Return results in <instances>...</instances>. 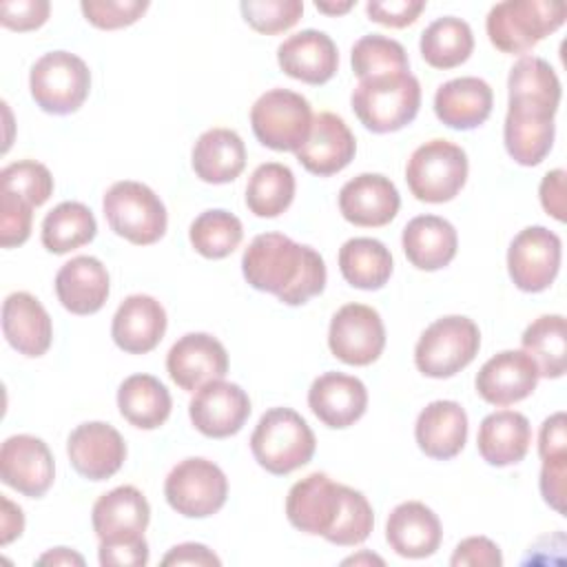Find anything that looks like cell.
I'll use <instances>...</instances> for the list:
<instances>
[{
  "label": "cell",
  "instance_id": "obj_39",
  "mask_svg": "<svg viewBox=\"0 0 567 567\" xmlns=\"http://www.w3.org/2000/svg\"><path fill=\"white\" fill-rule=\"evenodd\" d=\"M523 350L534 359L538 374L558 379L567 368V323L563 315H543L534 319L523 337Z\"/></svg>",
  "mask_w": 567,
  "mask_h": 567
},
{
  "label": "cell",
  "instance_id": "obj_18",
  "mask_svg": "<svg viewBox=\"0 0 567 567\" xmlns=\"http://www.w3.org/2000/svg\"><path fill=\"white\" fill-rule=\"evenodd\" d=\"M538 379V368L525 350H503L483 363L474 385L483 401L503 408L527 399Z\"/></svg>",
  "mask_w": 567,
  "mask_h": 567
},
{
  "label": "cell",
  "instance_id": "obj_47",
  "mask_svg": "<svg viewBox=\"0 0 567 567\" xmlns=\"http://www.w3.org/2000/svg\"><path fill=\"white\" fill-rule=\"evenodd\" d=\"M31 219H33V204L24 197L2 190L0 204V246L13 248L29 239L31 235Z\"/></svg>",
  "mask_w": 567,
  "mask_h": 567
},
{
  "label": "cell",
  "instance_id": "obj_30",
  "mask_svg": "<svg viewBox=\"0 0 567 567\" xmlns=\"http://www.w3.org/2000/svg\"><path fill=\"white\" fill-rule=\"evenodd\" d=\"M151 520L146 496L133 485H120L102 494L91 512L93 532L100 540L142 536Z\"/></svg>",
  "mask_w": 567,
  "mask_h": 567
},
{
  "label": "cell",
  "instance_id": "obj_24",
  "mask_svg": "<svg viewBox=\"0 0 567 567\" xmlns=\"http://www.w3.org/2000/svg\"><path fill=\"white\" fill-rule=\"evenodd\" d=\"M111 279L106 266L91 255H78L55 275L58 301L73 315H93L109 299Z\"/></svg>",
  "mask_w": 567,
  "mask_h": 567
},
{
  "label": "cell",
  "instance_id": "obj_23",
  "mask_svg": "<svg viewBox=\"0 0 567 567\" xmlns=\"http://www.w3.org/2000/svg\"><path fill=\"white\" fill-rule=\"evenodd\" d=\"M166 310L151 295L126 297L111 321L115 346L128 354H146L157 348L166 332Z\"/></svg>",
  "mask_w": 567,
  "mask_h": 567
},
{
  "label": "cell",
  "instance_id": "obj_54",
  "mask_svg": "<svg viewBox=\"0 0 567 567\" xmlns=\"http://www.w3.org/2000/svg\"><path fill=\"white\" fill-rule=\"evenodd\" d=\"M538 197L547 215H551L558 221H565V171L563 168H554L540 179Z\"/></svg>",
  "mask_w": 567,
  "mask_h": 567
},
{
  "label": "cell",
  "instance_id": "obj_55",
  "mask_svg": "<svg viewBox=\"0 0 567 567\" xmlns=\"http://www.w3.org/2000/svg\"><path fill=\"white\" fill-rule=\"evenodd\" d=\"M162 565H199V567H219L221 560L202 543H182L175 545L164 558Z\"/></svg>",
  "mask_w": 567,
  "mask_h": 567
},
{
  "label": "cell",
  "instance_id": "obj_20",
  "mask_svg": "<svg viewBox=\"0 0 567 567\" xmlns=\"http://www.w3.org/2000/svg\"><path fill=\"white\" fill-rule=\"evenodd\" d=\"M357 153V142L343 117L330 111H321L312 117L310 135L301 148L295 151L299 164L319 177L343 171Z\"/></svg>",
  "mask_w": 567,
  "mask_h": 567
},
{
  "label": "cell",
  "instance_id": "obj_8",
  "mask_svg": "<svg viewBox=\"0 0 567 567\" xmlns=\"http://www.w3.org/2000/svg\"><path fill=\"white\" fill-rule=\"evenodd\" d=\"M29 89L44 113L69 115L89 97L91 71L75 53L51 51L38 58L31 66Z\"/></svg>",
  "mask_w": 567,
  "mask_h": 567
},
{
  "label": "cell",
  "instance_id": "obj_27",
  "mask_svg": "<svg viewBox=\"0 0 567 567\" xmlns=\"http://www.w3.org/2000/svg\"><path fill=\"white\" fill-rule=\"evenodd\" d=\"M2 332L13 350L42 357L51 348L53 326L44 306L24 290L11 292L2 303Z\"/></svg>",
  "mask_w": 567,
  "mask_h": 567
},
{
  "label": "cell",
  "instance_id": "obj_12",
  "mask_svg": "<svg viewBox=\"0 0 567 567\" xmlns=\"http://www.w3.org/2000/svg\"><path fill=\"white\" fill-rule=\"evenodd\" d=\"M330 352L348 365H370L385 348L381 315L365 303L341 306L328 328Z\"/></svg>",
  "mask_w": 567,
  "mask_h": 567
},
{
  "label": "cell",
  "instance_id": "obj_13",
  "mask_svg": "<svg viewBox=\"0 0 567 567\" xmlns=\"http://www.w3.org/2000/svg\"><path fill=\"white\" fill-rule=\"evenodd\" d=\"M343 503V485L323 472H312L297 481L286 496V516L290 525L310 536H328Z\"/></svg>",
  "mask_w": 567,
  "mask_h": 567
},
{
  "label": "cell",
  "instance_id": "obj_3",
  "mask_svg": "<svg viewBox=\"0 0 567 567\" xmlns=\"http://www.w3.org/2000/svg\"><path fill=\"white\" fill-rule=\"evenodd\" d=\"M317 447L315 432L306 419L290 408H270L250 434L255 461L270 474L284 476L303 467Z\"/></svg>",
  "mask_w": 567,
  "mask_h": 567
},
{
  "label": "cell",
  "instance_id": "obj_5",
  "mask_svg": "<svg viewBox=\"0 0 567 567\" xmlns=\"http://www.w3.org/2000/svg\"><path fill=\"white\" fill-rule=\"evenodd\" d=\"M478 348V326L470 317L447 315L421 332L414 348V363L425 377L450 379L474 361Z\"/></svg>",
  "mask_w": 567,
  "mask_h": 567
},
{
  "label": "cell",
  "instance_id": "obj_25",
  "mask_svg": "<svg viewBox=\"0 0 567 567\" xmlns=\"http://www.w3.org/2000/svg\"><path fill=\"white\" fill-rule=\"evenodd\" d=\"M443 538L439 516L421 501L396 505L385 523V540L403 558L432 556Z\"/></svg>",
  "mask_w": 567,
  "mask_h": 567
},
{
  "label": "cell",
  "instance_id": "obj_58",
  "mask_svg": "<svg viewBox=\"0 0 567 567\" xmlns=\"http://www.w3.org/2000/svg\"><path fill=\"white\" fill-rule=\"evenodd\" d=\"M315 7H317L321 13L341 16V13H348V11L354 7V0H346V2H321V0H317Z\"/></svg>",
  "mask_w": 567,
  "mask_h": 567
},
{
  "label": "cell",
  "instance_id": "obj_46",
  "mask_svg": "<svg viewBox=\"0 0 567 567\" xmlns=\"http://www.w3.org/2000/svg\"><path fill=\"white\" fill-rule=\"evenodd\" d=\"M80 9L86 18L97 29H122L133 22H137L144 11L148 9L146 0H82Z\"/></svg>",
  "mask_w": 567,
  "mask_h": 567
},
{
  "label": "cell",
  "instance_id": "obj_53",
  "mask_svg": "<svg viewBox=\"0 0 567 567\" xmlns=\"http://www.w3.org/2000/svg\"><path fill=\"white\" fill-rule=\"evenodd\" d=\"M538 454L540 461L567 454V419L565 412L547 416L538 432Z\"/></svg>",
  "mask_w": 567,
  "mask_h": 567
},
{
  "label": "cell",
  "instance_id": "obj_56",
  "mask_svg": "<svg viewBox=\"0 0 567 567\" xmlns=\"http://www.w3.org/2000/svg\"><path fill=\"white\" fill-rule=\"evenodd\" d=\"M24 529V516L18 505H13L7 496H2V536L0 543L9 545Z\"/></svg>",
  "mask_w": 567,
  "mask_h": 567
},
{
  "label": "cell",
  "instance_id": "obj_35",
  "mask_svg": "<svg viewBox=\"0 0 567 567\" xmlns=\"http://www.w3.org/2000/svg\"><path fill=\"white\" fill-rule=\"evenodd\" d=\"M507 104L534 106L556 115L560 104V80L551 64L538 55H523L507 78Z\"/></svg>",
  "mask_w": 567,
  "mask_h": 567
},
{
  "label": "cell",
  "instance_id": "obj_59",
  "mask_svg": "<svg viewBox=\"0 0 567 567\" xmlns=\"http://www.w3.org/2000/svg\"><path fill=\"white\" fill-rule=\"evenodd\" d=\"M361 560H372V563H379V565H383V560H381V558H377V556H370V554H368V556H352V558H346V560H343V565H350V563H354V565H357V563H361Z\"/></svg>",
  "mask_w": 567,
  "mask_h": 567
},
{
  "label": "cell",
  "instance_id": "obj_33",
  "mask_svg": "<svg viewBox=\"0 0 567 567\" xmlns=\"http://www.w3.org/2000/svg\"><path fill=\"white\" fill-rule=\"evenodd\" d=\"M195 175L206 184H228L237 179L246 166V146L233 128L204 131L190 153Z\"/></svg>",
  "mask_w": 567,
  "mask_h": 567
},
{
  "label": "cell",
  "instance_id": "obj_22",
  "mask_svg": "<svg viewBox=\"0 0 567 567\" xmlns=\"http://www.w3.org/2000/svg\"><path fill=\"white\" fill-rule=\"evenodd\" d=\"M281 71L306 84H326L339 69V51L332 38L319 29L288 35L277 49Z\"/></svg>",
  "mask_w": 567,
  "mask_h": 567
},
{
  "label": "cell",
  "instance_id": "obj_28",
  "mask_svg": "<svg viewBox=\"0 0 567 567\" xmlns=\"http://www.w3.org/2000/svg\"><path fill=\"white\" fill-rule=\"evenodd\" d=\"M492 104H494L492 86L476 75L447 80L434 93L436 117L445 126L456 131H470L481 126L489 117Z\"/></svg>",
  "mask_w": 567,
  "mask_h": 567
},
{
  "label": "cell",
  "instance_id": "obj_14",
  "mask_svg": "<svg viewBox=\"0 0 567 567\" xmlns=\"http://www.w3.org/2000/svg\"><path fill=\"white\" fill-rule=\"evenodd\" d=\"M0 478L22 496H44L55 478L49 445L31 434L9 436L0 447Z\"/></svg>",
  "mask_w": 567,
  "mask_h": 567
},
{
  "label": "cell",
  "instance_id": "obj_37",
  "mask_svg": "<svg viewBox=\"0 0 567 567\" xmlns=\"http://www.w3.org/2000/svg\"><path fill=\"white\" fill-rule=\"evenodd\" d=\"M423 60L434 69L461 66L474 51V33L470 24L454 16L436 18L425 27L419 42Z\"/></svg>",
  "mask_w": 567,
  "mask_h": 567
},
{
  "label": "cell",
  "instance_id": "obj_44",
  "mask_svg": "<svg viewBox=\"0 0 567 567\" xmlns=\"http://www.w3.org/2000/svg\"><path fill=\"white\" fill-rule=\"evenodd\" d=\"M2 190L24 197L33 206H42L53 195V177L49 168L35 159H20L0 171Z\"/></svg>",
  "mask_w": 567,
  "mask_h": 567
},
{
  "label": "cell",
  "instance_id": "obj_7",
  "mask_svg": "<svg viewBox=\"0 0 567 567\" xmlns=\"http://www.w3.org/2000/svg\"><path fill=\"white\" fill-rule=\"evenodd\" d=\"M467 155L450 140H430L408 159L405 182L419 202L443 204L454 199L467 182Z\"/></svg>",
  "mask_w": 567,
  "mask_h": 567
},
{
  "label": "cell",
  "instance_id": "obj_41",
  "mask_svg": "<svg viewBox=\"0 0 567 567\" xmlns=\"http://www.w3.org/2000/svg\"><path fill=\"white\" fill-rule=\"evenodd\" d=\"M188 239L202 257L224 259L241 244L244 226L237 215L224 208H210L193 219Z\"/></svg>",
  "mask_w": 567,
  "mask_h": 567
},
{
  "label": "cell",
  "instance_id": "obj_32",
  "mask_svg": "<svg viewBox=\"0 0 567 567\" xmlns=\"http://www.w3.org/2000/svg\"><path fill=\"white\" fill-rule=\"evenodd\" d=\"M401 244L414 268L432 272L445 268L456 257L458 235L447 219L439 215H419L405 224Z\"/></svg>",
  "mask_w": 567,
  "mask_h": 567
},
{
  "label": "cell",
  "instance_id": "obj_43",
  "mask_svg": "<svg viewBox=\"0 0 567 567\" xmlns=\"http://www.w3.org/2000/svg\"><path fill=\"white\" fill-rule=\"evenodd\" d=\"M372 527H374V512L370 501L363 496V492L343 485L341 512L334 527L326 536V540L341 547L361 545L370 536Z\"/></svg>",
  "mask_w": 567,
  "mask_h": 567
},
{
  "label": "cell",
  "instance_id": "obj_42",
  "mask_svg": "<svg viewBox=\"0 0 567 567\" xmlns=\"http://www.w3.org/2000/svg\"><path fill=\"white\" fill-rule=\"evenodd\" d=\"M350 64L359 80L410 71V60L403 44L381 33L359 38L350 51Z\"/></svg>",
  "mask_w": 567,
  "mask_h": 567
},
{
  "label": "cell",
  "instance_id": "obj_34",
  "mask_svg": "<svg viewBox=\"0 0 567 567\" xmlns=\"http://www.w3.org/2000/svg\"><path fill=\"white\" fill-rule=\"evenodd\" d=\"M120 414L140 430H157L171 416L173 399L153 374H131L117 388Z\"/></svg>",
  "mask_w": 567,
  "mask_h": 567
},
{
  "label": "cell",
  "instance_id": "obj_26",
  "mask_svg": "<svg viewBox=\"0 0 567 567\" xmlns=\"http://www.w3.org/2000/svg\"><path fill=\"white\" fill-rule=\"evenodd\" d=\"M554 113L534 109V106H520V104H507L505 126H503V140L509 157L520 166H536L540 164L554 144Z\"/></svg>",
  "mask_w": 567,
  "mask_h": 567
},
{
  "label": "cell",
  "instance_id": "obj_1",
  "mask_svg": "<svg viewBox=\"0 0 567 567\" xmlns=\"http://www.w3.org/2000/svg\"><path fill=\"white\" fill-rule=\"evenodd\" d=\"M244 279L286 306H303L326 288L323 257L281 233L257 235L241 255Z\"/></svg>",
  "mask_w": 567,
  "mask_h": 567
},
{
  "label": "cell",
  "instance_id": "obj_51",
  "mask_svg": "<svg viewBox=\"0 0 567 567\" xmlns=\"http://www.w3.org/2000/svg\"><path fill=\"white\" fill-rule=\"evenodd\" d=\"M452 567H501L503 556L494 540L487 536H470L461 540L450 558Z\"/></svg>",
  "mask_w": 567,
  "mask_h": 567
},
{
  "label": "cell",
  "instance_id": "obj_10",
  "mask_svg": "<svg viewBox=\"0 0 567 567\" xmlns=\"http://www.w3.org/2000/svg\"><path fill=\"white\" fill-rule=\"evenodd\" d=\"M164 496L177 514L186 518H206L224 507L228 478L217 463L190 456L168 472L164 481Z\"/></svg>",
  "mask_w": 567,
  "mask_h": 567
},
{
  "label": "cell",
  "instance_id": "obj_15",
  "mask_svg": "<svg viewBox=\"0 0 567 567\" xmlns=\"http://www.w3.org/2000/svg\"><path fill=\"white\" fill-rule=\"evenodd\" d=\"M188 416L197 432L208 439L237 434L250 416V399L237 383L217 379L195 390L188 403Z\"/></svg>",
  "mask_w": 567,
  "mask_h": 567
},
{
  "label": "cell",
  "instance_id": "obj_40",
  "mask_svg": "<svg viewBox=\"0 0 567 567\" xmlns=\"http://www.w3.org/2000/svg\"><path fill=\"white\" fill-rule=\"evenodd\" d=\"M295 175L286 164H259L246 184V206L257 217H279L295 199Z\"/></svg>",
  "mask_w": 567,
  "mask_h": 567
},
{
  "label": "cell",
  "instance_id": "obj_16",
  "mask_svg": "<svg viewBox=\"0 0 567 567\" xmlns=\"http://www.w3.org/2000/svg\"><path fill=\"white\" fill-rule=\"evenodd\" d=\"M166 372L177 388L195 392L202 385L226 377V348L208 332H188L171 346L166 354Z\"/></svg>",
  "mask_w": 567,
  "mask_h": 567
},
{
  "label": "cell",
  "instance_id": "obj_50",
  "mask_svg": "<svg viewBox=\"0 0 567 567\" xmlns=\"http://www.w3.org/2000/svg\"><path fill=\"white\" fill-rule=\"evenodd\" d=\"M423 9V0H370L365 4V13L372 22L392 29H403L416 22Z\"/></svg>",
  "mask_w": 567,
  "mask_h": 567
},
{
  "label": "cell",
  "instance_id": "obj_9",
  "mask_svg": "<svg viewBox=\"0 0 567 567\" xmlns=\"http://www.w3.org/2000/svg\"><path fill=\"white\" fill-rule=\"evenodd\" d=\"M310 102L290 89H270L250 109L255 137L272 151H297L310 135Z\"/></svg>",
  "mask_w": 567,
  "mask_h": 567
},
{
  "label": "cell",
  "instance_id": "obj_52",
  "mask_svg": "<svg viewBox=\"0 0 567 567\" xmlns=\"http://www.w3.org/2000/svg\"><path fill=\"white\" fill-rule=\"evenodd\" d=\"M565 476H567V454L543 461L540 467V494L549 507L565 514Z\"/></svg>",
  "mask_w": 567,
  "mask_h": 567
},
{
  "label": "cell",
  "instance_id": "obj_29",
  "mask_svg": "<svg viewBox=\"0 0 567 567\" xmlns=\"http://www.w3.org/2000/svg\"><path fill=\"white\" fill-rule=\"evenodd\" d=\"M414 439L419 450L439 461L454 458L467 441V414L456 401H432L416 419Z\"/></svg>",
  "mask_w": 567,
  "mask_h": 567
},
{
  "label": "cell",
  "instance_id": "obj_4",
  "mask_svg": "<svg viewBox=\"0 0 567 567\" xmlns=\"http://www.w3.org/2000/svg\"><path fill=\"white\" fill-rule=\"evenodd\" d=\"M567 7L554 0H505L489 9V42L509 55H523L565 24Z\"/></svg>",
  "mask_w": 567,
  "mask_h": 567
},
{
  "label": "cell",
  "instance_id": "obj_6",
  "mask_svg": "<svg viewBox=\"0 0 567 567\" xmlns=\"http://www.w3.org/2000/svg\"><path fill=\"white\" fill-rule=\"evenodd\" d=\"M111 230L135 246H148L164 237L168 215L164 202L142 182H115L102 199Z\"/></svg>",
  "mask_w": 567,
  "mask_h": 567
},
{
  "label": "cell",
  "instance_id": "obj_36",
  "mask_svg": "<svg viewBox=\"0 0 567 567\" xmlns=\"http://www.w3.org/2000/svg\"><path fill=\"white\" fill-rule=\"evenodd\" d=\"M339 270L359 290H379L392 275V255L374 237H352L339 248Z\"/></svg>",
  "mask_w": 567,
  "mask_h": 567
},
{
  "label": "cell",
  "instance_id": "obj_11",
  "mask_svg": "<svg viewBox=\"0 0 567 567\" xmlns=\"http://www.w3.org/2000/svg\"><path fill=\"white\" fill-rule=\"evenodd\" d=\"M560 237L545 226L523 228L507 248V270L523 292L547 290L560 270Z\"/></svg>",
  "mask_w": 567,
  "mask_h": 567
},
{
  "label": "cell",
  "instance_id": "obj_49",
  "mask_svg": "<svg viewBox=\"0 0 567 567\" xmlns=\"http://www.w3.org/2000/svg\"><path fill=\"white\" fill-rule=\"evenodd\" d=\"M51 13L47 0H4L0 2V22L11 31L40 29Z\"/></svg>",
  "mask_w": 567,
  "mask_h": 567
},
{
  "label": "cell",
  "instance_id": "obj_17",
  "mask_svg": "<svg viewBox=\"0 0 567 567\" xmlns=\"http://www.w3.org/2000/svg\"><path fill=\"white\" fill-rule=\"evenodd\" d=\"M66 454L80 476L89 481H106L124 465L126 443L113 425L89 421L69 434Z\"/></svg>",
  "mask_w": 567,
  "mask_h": 567
},
{
  "label": "cell",
  "instance_id": "obj_2",
  "mask_svg": "<svg viewBox=\"0 0 567 567\" xmlns=\"http://www.w3.org/2000/svg\"><path fill=\"white\" fill-rule=\"evenodd\" d=\"M350 104L368 131L394 133L416 117L421 84L410 71L363 78L354 86Z\"/></svg>",
  "mask_w": 567,
  "mask_h": 567
},
{
  "label": "cell",
  "instance_id": "obj_21",
  "mask_svg": "<svg viewBox=\"0 0 567 567\" xmlns=\"http://www.w3.org/2000/svg\"><path fill=\"white\" fill-rule=\"evenodd\" d=\"M308 405L323 425L343 430L365 414L368 390L363 381L352 374L323 372L308 390Z\"/></svg>",
  "mask_w": 567,
  "mask_h": 567
},
{
  "label": "cell",
  "instance_id": "obj_48",
  "mask_svg": "<svg viewBox=\"0 0 567 567\" xmlns=\"http://www.w3.org/2000/svg\"><path fill=\"white\" fill-rule=\"evenodd\" d=\"M97 556L104 567H142L148 563V543L144 534L100 540Z\"/></svg>",
  "mask_w": 567,
  "mask_h": 567
},
{
  "label": "cell",
  "instance_id": "obj_38",
  "mask_svg": "<svg viewBox=\"0 0 567 567\" xmlns=\"http://www.w3.org/2000/svg\"><path fill=\"white\" fill-rule=\"evenodd\" d=\"M97 233L95 217L82 202H62L42 219V246L53 255L71 252L93 241Z\"/></svg>",
  "mask_w": 567,
  "mask_h": 567
},
{
  "label": "cell",
  "instance_id": "obj_19",
  "mask_svg": "<svg viewBox=\"0 0 567 567\" xmlns=\"http://www.w3.org/2000/svg\"><path fill=\"white\" fill-rule=\"evenodd\" d=\"M401 208L394 182L381 173H361L339 190V210L346 221L361 228L390 224Z\"/></svg>",
  "mask_w": 567,
  "mask_h": 567
},
{
  "label": "cell",
  "instance_id": "obj_45",
  "mask_svg": "<svg viewBox=\"0 0 567 567\" xmlns=\"http://www.w3.org/2000/svg\"><path fill=\"white\" fill-rule=\"evenodd\" d=\"M244 20L264 35H277L292 29L303 16L301 0H241Z\"/></svg>",
  "mask_w": 567,
  "mask_h": 567
},
{
  "label": "cell",
  "instance_id": "obj_57",
  "mask_svg": "<svg viewBox=\"0 0 567 567\" xmlns=\"http://www.w3.org/2000/svg\"><path fill=\"white\" fill-rule=\"evenodd\" d=\"M40 565H84V558L66 547H55L38 558Z\"/></svg>",
  "mask_w": 567,
  "mask_h": 567
},
{
  "label": "cell",
  "instance_id": "obj_31",
  "mask_svg": "<svg viewBox=\"0 0 567 567\" xmlns=\"http://www.w3.org/2000/svg\"><path fill=\"white\" fill-rule=\"evenodd\" d=\"M532 445V425L516 410H498L481 421L476 447L487 465L507 467L525 458Z\"/></svg>",
  "mask_w": 567,
  "mask_h": 567
}]
</instances>
